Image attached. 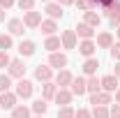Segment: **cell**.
<instances>
[{
	"instance_id": "obj_1",
	"label": "cell",
	"mask_w": 120,
	"mask_h": 118,
	"mask_svg": "<svg viewBox=\"0 0 120 118\" xmlns=\"http://www.w3.org/2000/svg\"><path fill=\"white\" fill-rule=\"evenodd\" d=\"M14 93L19 100H30L32 95H35V83L30 81V79H19L14 86Z\"/></svg>"
},
{
	"instance_id": "obj_2",
	"label": "cell",
	"mask_w": 120,
	"mask_h": 118,
	"mask_svg": "<svg viewBox=\"0 0 120 118\" xmlns=\"http://www.w3.org/2000/svg\"><path fill=\"white\" fill-rule=\"evenodd\" d=\"M51 70H67V65H69V58H67V53H62V51H56V53H49V63H46Z\"/></svg>"
},
{
	"instance_id": "obj_3",
	"label": "cell",
	"mask_w": 120,
	"mask_h": 118,
	"mask_svg": "<svg viewBox=\"0 0 120 118\" xmlns=\"http://www.w3.org/2000/svg\"><path fill=\"white\" fill-rule=\"evenodd\" d=\"M7 74L12 79H26V63H23V58H12L9 67H7Z\"/></svg>"
},
{
	"instance_id": "obj_4",
	"label": "cell",
	"mask_w": 120,
	"mask_h": 118,
	"mask_svg": "<svg viewBox=\"0 0 120 118\" xmlns=\"http://www.w3.org/2000/svg\"><path fill=\"white\" fill-rule=\"evenodd\" d=\"M21 21H23V26L28 30H35V28L42 26L44 19H42V12H35V9H32V12H23V19H21Z\"/></svg>"
},
{
	"instance_id": "obj_5",
	"label": "cell",
	"mask_w": 120,
	"mask_h": 118,
	"mask_svg": "<svg viewBox=\"0 0 120 118\" xmlns=\"http://www.w3.org/2000/svg\"><path fill=\"white\" fill-rule=\"evenodd\" d=\"M16 104H19V97H16V93H14V90L0 93V109H2V111H12Z\"/></svg>"
},
{
	"instance_id": "obj_6",
	"label": "cell",
	"mask_w": 120,
	"mask_h": 118,
	"mask_svg": "<svg viewBox=\"0 0 120 118\" xmlns=\"http://www.w3.org/2000/svg\"><path fill=\"white\" fill-rule=\"evenodd\" d=\"M111 102H113V95L104 93V90H99V93H95V95L88 97V104H92V106H109Z\"/></svg>"
},
{
	"instance_id": "obj_7",
	"label": "cell",
	"mask_w": 120,
	"mask_h": 118,
	"mask_svg": "<svg viewBox=\"0 0 120 118\" xmlns=\"http://www.w3.org/2000/svg\"><path fill=\"white\" fill-rule=\"evenodd\" d=\"M60 44L62 49H67V51H72L79 46V37H76L74 30H62V35H60Z\"/></svg>"
},
{
	"instance_id": "obj_8",
	"label": "cell",
	"mask_w": 120,
	"mask_h": 118,
	"mask_svg": "<svg viewBox=\"0 0 120 118\" xmlns=\"http://www.w3.org/2000/svg\"><path fill=\"white\" fill-rule=\"evenodd\" d=\"M69 90H72V95H74V97H83V95H88V88H86V76H74V79H72V83H69Z\"/></svg>"
},
{
	"instance_id": "obj_9",
	"label": "cell",
	"mask_w": 120,
	"mask_h": 118,
	"mask_svg": "<svg viewBox=\"0 0 120 118\" xmlns=\"http://www.w3.org/2000/svg\"><path fill=\"white\" fill-rule=\"evenodd\" d=\"M16 51H19V56H21V58H30V56H35L37 44H35L32 39H21L19 46H16Z\"/></svg>"
},
{
	"instance_id": "obj_10",
	"label": "cell",
	"mask_w": 120,
	"mask_h": 118,
	"mask_svg": "<svg viewBox=\"0 0 120 118\" xmlns=\"http://www.w3.org/2000/svg\"><path fill=\"white\" fill-rule=\"evenodd\" d=\"M79 53H81L83 58H95V53H97L95 39H81V42H79Z\"/></svg>"
},
{
	"instance_id": "obj_11",
	"label": "cell",
	"mask_w": 120,
	"mask_h": 118,
	"mask_svg": "<svg viewBox=\"0 0 120 118\" xmlns=\"http://www.w3.org/2000/svg\"><path fill=\"white\" fill-rule=\"evenodd\" d=\"M72 100H74V95H72L69 88H58L56 97H53V102L58 104V106H72Z\"/></svg>"
},
{
	"instance_id": "obj_12",
	"label": "cell",
	"mask_w": 120,
	"mask_h": 118,
	"mask_svg": "<svg viewBox=\"0 0 120 118\" xmlns=\"http://www.w3.org/2000/svg\"><path fill=\"white\" fill-rule=\"evenodd\" d=\"M99 81H102V90H104V93H111V95H113V93L120 88V86H118L120 79L116 76V74H106V76H102Z\"/></svg>"
},
{
	"instance_id": "obj_13",
	"label": "cell",
	"mask_w": 120,
	"mask_h": 118,
	"mask_svg": "<svg viewBox=\"0 0 120 118\" xmlns=\"http://www.w3.org/2000/svg\"><path fill=\"white\" fill-rule=\"evenodd\" d=\"M74 32H76V37H81V39H95L97 37V30L92 26H88V23H83V21L74 28Z\"/></svg>"
},
{
	"instance_id": "obj_14",
	"label": "cell",
	"mask_w": 120,
	"mask_h": 118,
	"mask_svg": "<svg viewBox=\"0 0 120 118\" xmlns=\"http://www.w3.org/2000/svg\"><path fill=\"white\" fill-rule=\"evenodd\" d=\"M72 79H74V74L69 72V70H60V72L53 76V83H56L58 88H69Z\"/></svg>"
},
{
	"instance_id": "obj_15",
	"label": "cell",
	"mask_w": 120,
	"mask_h": 118,
	"mask_svg": "<svg viewBox=\"0 0 120 118\" xmlns=\"http://www.w3.org/2000/svg\"><path fill=\"white\" fill-rule=\"evenodd\" d=\"M35 79L42 81V83H49V81H53V70L49 65H37L35 67Z\"/></svg>"
},
{
	"instance_id": "obj_16",
	"label": "cell",
	"mask_w": 120,
	"mask_h": 118,
	"mask_svg": "<svg viewBox=\"0 0 120 118\" xmlns=\"http://www.w3.org/2000/svg\"><path fill=\"white\" fill-rule=\"evenodd\" d=\"M7 32H9L12 37H21V35L26 32L23 21H21V19H9V21H7Z\"/></svg>"
},
{
	"instance_id": "obj_17",
	"label": "cell",
	"mask_w": 120,
	"mask_h": 118,
	"mask_svg": "<svg viewBox=\"0 0 120 118\" xmlns=\"http://www.w3.org/2000/svg\"><path fill=\"white\" fill-rule=\"evenodd\" d=\"M81 70H83L86 76H95L97 70H99V60H97V56H95V58H86L83 65H81Z\"/></svg>"
},
{
	"instance_id": "obj_18",
	"label": "cell",
	"mask_w": 120,
	"mask_h": 118,
	"mask_svg": "<svg viewBox=\"0 0 120 118\" xmlns=\"http://www.w3.org/2000/svg\"><path fill=\"white\" fill-rule=\"evenodd\" d=\"M44 12L49 19H53V21H58V19H62V5H58V2H46V7H44Z\"/></svg>"
},
{
	"instance_id": "obj_19",
	"label": "cell",
	"mask_w": 120,
	"mask_h": 118,
	"mask_svg": "<svg viewBox=\"0 0 120 118\" xmlns=\"http://www.w3.org/2000/svg\"><path fill=\"white\" fill-rule=\"evenodd\" d=\"M95 44H97V49H111V46H113V35H111L109 30L99 32L97 39H95Z\"/></svg>"
},
{
	"instance_id": "obj_20",
	"label": "cell",
	"mask_w": 120,
	"mask_h": 118,
	"mask_svg": "<svg viewBox=\"0 0 120 118\" xmlns=\"http://www.w3.org/2000/svg\"><path fill=\"white\" fill-rule=\"evenodd\" d=\"M56 93H58V86H56L53 81H49V83H42V100L51 102V100L56 97Z\"/></svg>"
},
{
	"instance_id": "obj_21",
	"label": "cell",
	"mask_w": 120,
	"mask_h": 118,
	"mask_svg": "<svg viewBox=\"0 0 120 118\" xmlns=\"http://www.w3.org/2000/svg\"><path fill=\"white\" fill-rule=\"evenodd\" d=\"M39 30H42V35L51 37V35H56V30H58V21H53V19H44L42 26H39Z\"/></svg>"
},
{
	"instance_id": "obj_22",
	"label": "cell",
	"mask_w": 120,
	"mask_h": 118,
	"mask_svg": "<svg viewBox=\"0 0 120 118\" xmlns=\"http://www.w3.org/2000/svg\"><path fill=\"white\" fill-rule=\"evenodd\" d=\"M44 49L49 51V53H56V51H60V49H62V44H60V37H58V35H51V37H46V39H44Z\"/></svg>"
},
{
	"instance_id": "obj_23",
	"label": "cell",
	"mask_w": 120,
	"mask_h": 118,
	"mask_svg": "<svg viewBox=\"0 0 120 118\" xmlns=\"http://www.w3.org/2000/svg\"><path fill=\"white\" fill-rule=\"evenodd\" d=\"M86 88H88V95H95V93L102 90V81L97 79V74L95 76H86Z\"/></svg>"
},
{
	"instance_id": "obj_24",
	"label": "cell",
	"mask_w": 120,
	"mask_h": 118,
	"mask_svg": "<svg viewBox=\"0 0 120 118\" xmlns=\"http://www.w3.org/2000/svg\"><path fill=\"white\" fill-rule=\"evenodd\" d=\"M30 111H32L35 116H44L46 111H49V102L39 97V100H35V102H32V106H30Z\"/></svg>"
},
{
	"instance_id": "obj_25",
	"label": "cell",
	"mask_w": 120,
	"mask_h": 118,
	"mask_svg": "<svg viewBox=\"0 0 120 118\" xmlns=\"http://www.w3.org/2000/svg\"><path fill=\"white\" fill-rule=\"evenodd\" d=\"M83 23H88V26H92V28L97 30L102 26V16L97 14V12H86V14H83Z\"/></svg>"
},
{
	"instance_id": "obj_26",
	"label": "cell",
	"mask_w": 120,
	"mask_h": 118,
	"mask_svg": "<svg viewBox=\"0 0 120 118\" xmlns=\"http://www.w3.org/2000/svg\"><path fill=\"white\" fill-rule=\"evenodd\" d=\"M104 14L109 16V21H111V26H116V28H118V26H120V2H118V5H113L111 9H106Z\"/></svg>"
},
{
	"instance_id": "obj_27",
	"label": "cell",
	"mask_w": 120,
	"mask_h": 118,
	"mask_svg": "<svg viewBox=\"0 0 120 118\" xmlns=\"http://www.w3.org/2000/svg\"><path fill=\"white\" fill-rule=\"evenodd\" d=\"M12 118H32V111H30V106H26V104H16L14 109H12Z\"/></svg>"
},
{
	"instance_id": "obj_28",
	"label": "cell",
	"mask_w": 120,
	"mask_h": 118,
	"mask_svg": "<svg viewBox=\"0 0 120 118\" xmlns=\"http://www.w3.org/2000/svg\"><path fill=\"white\" fill-rule=\"evenodd\" d=\"M9 49H14V37L9 32H2L0 35V51H9Z\"/></svg>"
},
{
	"instance_id": "obj_29",
	"label": "cell",
	"mask_w": 120,
	"mask_h": 118,
	"mask_svg": "<svg viewBox=\"0 0 120 118\" xmlns=\"http://www.w3.org/2000/svg\"><path fill=\"white\" fill-rule=\"evenodd\" d=\"M74 5H76V9H79V12H83V14H86V12H92V9L97 7L92 0H76Z\"/></svg>"
},
{
	"instance_id": "obj_30",
	"label": "cell",
	"mask_w": 120,
	"mask_h": 118,
	"mask_svg": "<svg viewBox=\"0 0 120 118\" xmlns=\"http://www.w3.org/2000/svg\"><path fill=\"white\" fill-rule=\"evenodd\" d=\"M7 90H12V76L5 72L0 74V93H7Z\"/></svg>"
},
{
	"instance_id": "obj_31",
	"label": "cell",
	"mask_w": 120,
	"mask_h": 118,
	"mask_svg": "<svg viewBox=\"0 0 120 118\" xmlns=\"http://www.w3.org/2000/svg\"><path fill=\"white\" fill-rule=\"evenodd\" d=\"M76 116V109L72 106H58V118H74Z\"/></svg>"
},
{
	"instance_id": "obj_32",
	"label": "cell",
	"mask_w": 120,
	"mask_h": 118,
	"mask_svg": "<svg viewBox=\"0 0 120 118\" xmlns=\"http://www.w3.org/2000/svg\"><path fill=\"white\" fill-rule=\"evenodd\" d=\"M16 7L21 12H32L35 9V0H16Z\"/></svg>"
},
{
	"instance_id": "obj_33",
	"label": "cell",
	"mask_w": 120,
	"mask_h": 118,
	"mask_svg": "<svg viewBox=\"0 0 120 118\" xmlns=\"http://www.w3.org/2000/svg\"><path fill=\"white\" fill-rule=\"evenodd\" d=\"M92 118H109V106H92Z\"/></svg>"
},
{
	"instance_id": "obj_34",
	"label": "cell",
	"mask_w": 120,
	"mask_h": 118,
	"mask_svg": "<svg viewBox=\"0 0 120 118\" xmlns=\"http://www.w3.org/2000/svg\"><path fill=\"white\" fill-rule=\"evenodd\" d=\"M9 63H12V56H9V51H0V70L9 67Z\"/></svg>"
},
{
	"instance_id": "obj_35",
	"label": "cell",
	"mask_w": 120,
	"mask_h": 118,
	"mask_svg": "<svg viewBox=\"0 0 120 118\" xmlns=\"http://www.w3.org/2000/svg\"><path fill=\"white\" fill-rule=\"evenodd\" d=\"M111 58L116 60V63H120V42H113V46H111Z\"/></svg>"
},
{
	"instance_id": "obj_36",
	"label": "cell",
	"mask_w": 120,
	"mask_h": 118,
	"mask_svg": "<svg viewBox=\"0 0 120 118\" xmlns=\"http://www.w3.org/2000/svg\"><path fill=\"white\" fill-rule=\"evenodd\" d=\"M109 118H120V104H113L109 109Z\"/></svg>"
},
{
	"instance_id": "obj_37",
	"label": "cell",
	"mask_w": 120,
	"mask_h": 118,
	"mask_svg": "<svg viewBox=\"0 0 120 118\" xmlns=\"http://www.w3.org/2000/svg\"><path fill=\"white\" fill-rule=\"evenodd\" d=\"M74 118H92V114H90V109H76Z\"/></svg>"
},
{
	"instance_id": "obj_38",
	"label": "cell",
	"mask_w": 120,
	"mask_h": 118,
	"mask_svg": "<svg viewBox=\"0 0 120 118\" xmlns=\"http://www.w3.org/2000/svg\"><path fill=\"white\" fill-rule=\"evenodd\" d=\"M14 5H16V0H0V7H2L5 12H7V9H12Z\"/></svg>"
},
{
	"instance_id": "obj_39",
	"label": "cell",
	"mask_w": 120,
	"mask_h": 118,
	"mask_svg": "<svg viewBox=\"0 0 120 118\" xmlns=\"http://www.w3.org/2000/svg\"><path fill=\"white\" fill-rule=\"evenodd\" d=\"M56 2H58V5H62V7H67V5H74L76 0H56Z\"/></svg>"
},
{
	"instance_id": "obj_40",
	"label": "cell",
	"mask_w": 120,
	"mask_h": 118,
	"mask_svg": "<svg viewBox=\"0 0 120 118\" xmlns=\"http://www.w3.org/2000/svg\"><path fill=\"white\" fill-rule=\"evenodd\" d=\"M113 74H116V76L120 79V63H116V67H113Z\"/></svg>"
},
{
	"instance_id": "obj_41",
	"label": "cell",
	"mask_w": 120,
	"mask_h": 118,
	"mask_svg": "<svg viewBox=\"0 0 120 118\" xmlns=\"http://www.w3.org/2000/svg\"><path fill=\"white\" fill-rule=\"evenodd\" d=\"M113 95H116V104H120V88L116 90V93H113Z\"/></svg>"
},
{
	"instance_id": "obj_42",
	"label": "cell",
	"mask_w": 120,
	"mask_h": 118,
	"mask_svg": "<svg viewBox=\"0 0 120 118\" xmlns=\"http://www.w3.org/2000/svg\"><path fill=\"white\" fill-rule=\"evenodd\" d=\"M2 21H5V9L0 7V23H2Z\"/></svg>"
},
{
	"instance_id": "obj_43",
	"label": "cell",
	"mask_w": 120,
	"mask_h": 118,
	"mask_svg": "<svg viewBox=\"0 0 120 118\" xmlns=\"http://www.w3.org/2000/svg\"><path fill=\"white\" fill-rule=\"evenodd\" d=\"M116 35H118V42H120V26L116 28Z\"/></svg>"
},
{
	"instance_id": "obj_44",
	"label": "cell",
	"mask_w": 120,
	"mask_h": 118,
	"mask_svg": "<svg viewBox=\"0 0 120 118\" xmlns=\"http://www.w3.org/2000/svg\"><path fill=\"white\" fill-rule=\"evenodd\" d=\"M42 2H53V0H42Z\"/></svg>"
},
{
	"instance_id": "obj_45",
	"label": "cell",
	"mask_w": 120,
	"mask_h": 118,
	"mask_svg": "<svg viewBox=\"0 0 120 118\" xmlns=\"http://www.w3.org/2000/svg\"><path fill=\"white\" fill-rule=\"evenodd\" d=\"M35 118H44V116H35Z\"/></svg>"
}]
</instances>
